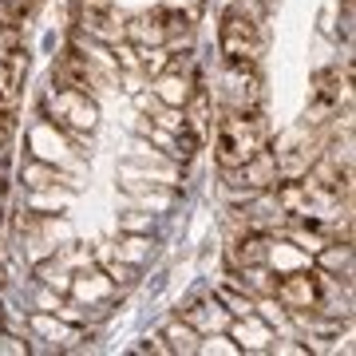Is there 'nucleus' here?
<instances>
[{
	"label": "nucleus",
	"instance_id": "9b49d317",
	"mask_svg": "<svg viewBox=\"0 0 356 356\" xmlns=\"http://www.w3.org/2000/svg\"><path fill=\"white\" fill-rule=\"evenodd\" d=\"M269 238L266 229L257 226H245V234H238L234 242H229V266L234 269H266L269 266Z\"/></svg>",
	"mask_w": 356,
	"mask_h": 356
},
{
	"label": "nucleus",
	"instance_id": "4be33fe9",
	"mask_svg": "<svg viewBox=\"0 0 356 356\" xmlns=\"http://www.w3.org/2000/svg\"><path fill=\"white\" fill-rule=\"evenodd\" d=\"M139 353H170L163 344V337H147V344H139Z\"/></svg>",
	"mask_w": 356,
	"mask_h": 356
},
{
	"label": "nucleus",
	"instance_id": "39448f33",
	"mask_svg": "<svg viewBox=\"0 0 356 356\" xmlns=\"http://www.w3.org/2000/svg\"><path fill=\"white\" fill-rule=\"evenodd\" d=\"M261 76L254 64H226L218 79V103L222 111H261Z\"/></svg>",
	"mask_w": 356,
	"mask_h": 356
},
{
	"label": "nucleus",
	"instance_id": "f3484780",
	"mask_svg": "<svg viewBox=\"0 0 356 356\" xmlns=\"http://www.w3.org/2000/svg\"><path fill=\"white\" fill-rule=\"evenodd\" d=\"M163 341H170V344H166L170 353H198V341H202V332L194 329L191 321L175 317V321H170V325H166Z\"/></svg>",
	"mask_w": 356,
	"mask_h": 356
},
{
	"label": "nucleus",
	"instance_id": "f03ea898",
	"mask_svg": "<svg viewBox=\"0 0 356 356\" xmlns=\"http://www.w3.org/2000/svg\"><path fill=\"white\" fill-rule=\"evenodd\" d=\"M269 139V127L261 111H222L214 127V159L222 170L242 166L245 159H254Z\"/></svg>",
	"mask_w": 356,
	"mask_h": 356
},
{
	"label": "nucleus",
	"instance_id": "9d476101",
	"mask_svg": "<svg viewBox=\"0 0 356 356\" xmlns=\"http://www.w3.org/2000/svg\"><path fill=\"white\" fill-rule=\"evenodd\" d=\"M28 147H32V159H40V163H51V166H76L79 163V154L67 143V131L56 127L48 115L28 131Z\"/></svg>",
	"mask_w": 356,
	"mask_h": 356
},
{
	"label": "nucleus",
	"instance_id": "1a4fd4ad",
	"mask_svg": "<svg viewBox=\"0 0 356 356\" xmlns=\"http://www.w3.org/2000/svg\"><path fill=\"white\" fill-rule=\"evenodd\" d=\"M277 159H273V151H261L254 154V159H245L242 166H234V170H226V182L234 186L238 194H245V198H254V194H269L273 186H277Z\"/></svg>",
	"mask_w": 356,
	"mask_h": 356
},
{
	"label": "nucleus",
	"instance_id": "5701e85b",
	"mask_svg": "<svg viewBox=\"0 0 356 356\" xmlns=\"http://www.w3.org/2000/svg\"><path fill=\"white\" fill-rule=\"evenodd\" d=\"M166 4H170V8H182V13H194L202 0H166Z\"/></svg>",
	"mask_w": 356,
	"mask_h": 356
},
{
	"label": "nucleus",
	"instance_id": "6e6552de",
	"mask_svg": "<svg viewBox=\"0 0 356 356\" xmlns=\"http://www.w3.org/2000/svg\"><path fill=\"white\" fill-rule=\"evenodd\" d=\"M72 13H76V28L88 32L91 40H103V44L123 40V13L115 8V0H76Z\"/></svg>",
	"mask_w": 356,
	"mask_h": 356
},
{
	"label": "nucleus",
	"instance_id": "4468645a",
	"mask_svg": "<svg viewBox=\"0 0 356 356\" xmlns=\"http://www.w3.org/2000/svg\"><path fill=\"white\" fill-rule=\"evenodd\" d=\"M178 317L191 321L194 329H198V332L206 337V332H214L218 325H226L229 313H226V305H222L218 297H198V301H191L186 309H178Z\"/></svg>",
	"mask_w": 356,
	"mask_h": 356
},
{
	"label": "nucleus",
	"instance_id": "2eb2a0df",
	"mask_svg": "<svg viewBox=\"0 0 356 356\" xmlns=\"http://www.w3.org/2000/svg\"><path fill=\"white\" fill-rule=\"evenodd\" d=\"M20 182L28 191H51V186H76V178L67 175L64 166L40 163V159H28L24 170H20Z\"/></svg>",
	"mask_w": 356,
	"mask_h": 356
},
{
	"label": "nucleus",
	"instance_id": "dca6fc26",
	"mask_svg": "<svg viewBox=\"0 0 356 356\" xmlns=\"http://www.w3.org/2000/svg\"><path fill=\"white\" fill-rule=\"evenodd\" d=\"M229 341H238V348L242 353H261V348H269V341H273V332H269V325L257 313H250V317H238V325H234V337Z\"/></svg>",
	"mask_w": 356,
	"mask_h": 356
},
{
	"label": "nucleus",
	"instance_id": "aec40b11",
	"mask_svg": "<svg viewBox=\"0 0 356 356\" xmlns=\"http://www.w3.org/2000/svg\"><path fill=\"white\" fill-rule=\"evenodd\" d=\"M40 8V0H0V16H8L13 24H20V20H28V16Z\"/></svg>",
	"mask_w": 356,
	"mask_h": 356
},
{
	"label": "nucleus",
	"instance_id": "423d86ee",
	"mask_svg": "<svg viewBox=\"0 0 356 356\" xmlns=\"http://www.w3.org/2000/svg\"><path fill=\"white\" fill-rule=\"evenodd\" d=\"M321 285H325V273L321 269H289L281 281H273V301H277L285 313H313L321 297Z\"/></svg>",
	"mask_w": 356,
	"mask_h": 356
},
{
	"label": "nucleus",
	"instance_id": "7ed1b4c3",
	"mask_svg": "<svg viewBox=\"0 0 356 356\" xmlns=\"http://www.w3.org/2000/svg\"><path fill=\"white\" fill-rule=\"evenodd\" d=\"M107 64H111V51L107 56H91L76 40L72 48H64L56 56V64H51V88H72V91H83V95H99L111 83Z\"/></svg>",
	"mask_w": 356,
	"mask_h": 356
},
{
	"label": "nucleus",
	"instance_id": "412c9836",
	"mask_svg": "<svg viewBox=\"0 0 356 356\" xmlns=\"http://www.w3.org/2000/svg\"><path fill=\"white\" fill-rule=\"evenodd\" d=\"M147 250H151V238H143V234H131L123 245H115V257H123V261H139Z\"/></svg>",
	"mask_w": 356,
	"mask_h": 356
},
{
	"label": "nucleus",
	"instance_id": "20e7f679",
	"mask_svg": "<svg viewBox=\"0 0 356 356\" xmlns=\"http://www.w3.org/2000/svg\"><path fill=\"white\" fill-rule=\"evenodd\" d=\"M44 111H48L56 127L76 131V135H91L95 123H99L95 95H83V91H72V88H51L48 99H44Z\"/></svg>",
	"mask_w": 356,
	"mask_h": 356
},
{
	"label": "nucleus",
	"instance_id": "6ab92c4d",
	"mask_svg": "<svg viewBox=\"0 0 356 356\" xmlns=\"http://www.w3.org/2000/svg\"><path fill=\"white\" fill-rule=\"evenodd\" d=\"M28 194H32L28 202H32L36 214H56V210H64L67 206V194H60L56 186H51V191H28Z\"/></svg>",
	"mask_w": 356,
	"mask_h": 356
},
{
	"label": "nucleus",
	"instance_id": "ddd939ff",
	"mask_svg": "<svg viewBox=\"0 0 356 356\" xmlns=\"http://www.w3.org/2000/svg\"><path fill=\"white\" fill-rule=\"evenodd\" d=\"M182 123H186V131H191V135H198V139H206V135H210V127H214L210 88H202V83H194V88H191V95H186V103H182Z\"/></svg>",
	"mask_w": 356,
	"mask_h": 356
},
{
	"label": "nucleus",
	"instance_id": "f257e3e1",
	"mask_svg": "<svg viewBox=\"0 0 356 356\" xmlns=\"http://www.w3.org/2000/svg\"><path fill=\"white\" fill-rule=\"evenodd\" d=\"M266 16L261 0H229L222 24H218V48L226 64H261L266 56Z\"/></svg>",
	"mask_w": 356,
	"mask_h": 356
},
{
	"label": "nucleus",
	"instance_id": "a211bd4d",
	"mask_svg": "<svg viewBox=\"0 0 356 356\" xmlns=\"http://www.w3.org/2000/svg\"><path fill=\"white\" fill-rule=\"evenodd\" d=\"M218 301L226 305L229 317H250V313H257V301H254V297H250L245 289H238L234 281H229L226 289H218Z\"/></svg>",
	"mask_w": 356,
	"mask_h": 356
},
{
	"label": "nucleus",
	"instance_id": "f8f14e48",
	"mask_svg": "<svg viewBox=\"0 0 356 356\" xmlns=\"http://www.w3.org/2000/svg\"><path fill=\"white\" fill-rule=\"evenodd\" d=\"M24 76H28V51H24V44L0 48V107H13V103H16Z\"/></svg>",
	"mask_w": 356,
	"mask_h": 356
},
{
	"label": "nucleus",
	"instance_id": "0eeeda50",
	"mask_svg": "<svg viewBox=\"0 0 356 356\" xmlns=\"http://www.w3.org/2000/svg\"><path fill=\"white\" fill-rule=\"evenodd\" d=\"M348 88H353V64H332V67H321L313 76V127L325 123V115H332L341 107V99H348Z\"/></svg>",
	"mask_w": 356,
	"mask_h": 356
}]
</instances>
